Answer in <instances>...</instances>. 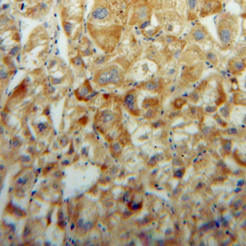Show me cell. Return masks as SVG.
Instances as JSON below:
<instances>
[{
    "label": "cell",
    "instance_id": "cell-1",
    "mask_svg": "<svg viewBox=\"0 0 246 246\" xmlns=\"http://www.w3.org/2000/svg\"><path fill=\"white\" fill-rule=\"evenodd\" d=\"M235 30V19L230 15H224L223 18L220 20L219 25H217V33L221 43L224 45H229L231 43L234 38Z\"/></svg>",
    "mask_w": 246,
    "mask_h": 246
},
{
    "label": "cell",
    "instance_id": "cell-2",
    "mask_svg": "<svg viewBox=\"0 0 246 246\" xmlns=\"http://www.w3.org/2000/svg\"><path fill=\"white\" fill-rule=\"evenodd\" d=\"M222 9V5L218 0H204L200 15L206 17L218 13Z\"/></svg>",
    "mask_w": 246,
    "mask_h": 246
},
{
    "label": "cell",
    "instance_id": "cell-3",
    "mask_svg": "<svg viewBox=\"0 0 246 246\" xmlns=\"http://www.w3.org/2000/svg\"><path fill=\"white\" fill-rule=\"evenodd\" d=\"M109 9L107 6L97 5L91 12V18L96 21H104L109 15Z\"/></svg>",
    "mask_w": 246,
    "mask_h": 246
},
{
    "label": "cell",
    "instance_id": "cell-4",
    "mask_svg": "<svg viewBox=\"0 0 246 246\" xmlns=\"http://www.w3.org/2000/svg\"><path fill=\"white\" fill-rule=\"evenodd\" d=\"M229 69L234 74H240L246 69V64L238 58H233L229 62Z\"/></svg>",
    "mask_w": 246,
    "mask_h": 246
},
{
    "label": "cell",
    "instance_id": "cell-5",
    "mask_svg": "<svg viewBox=\"0 0 246 246\" xmlns=\"http://www.w3.org/2000/svg\"><path fill=\"white\" fill-rule=\"evenodd\" d=\"M95 82L100 86H105L108 84H110L111 83V76H110L109 69H104L102 71H100L96 75Z\"/></svg>",
    "mask_w": 246,
    "mask_h": 246
},
{
    "label": "cell",
    "instance_id": "cell-6",
    "mask_svg": "<svg viewBox=\"0 0 246 246\" xmlns=\"http://www.w3.org/2000/svg\"><path fill=\"white\" fill-rule=\"evenodd\" d=\"M125 105L127 110L135 116H138L139 110L135 104V97L133 94H128L125 98Z\"/></svg>",
    "mask_w": 246,
    "mask_h": 246
},
{
    "label": "cell",
    "instance_id": "cell-7",
    "mask_svg": "<svg viewBox=\"0 0 246 246\" xmlns=\"http://www.w3.org/2000/svg\"><path fill=\"white\" fill-rule=\"evenodd\" d=\"M91 91H92V89L90 86L89 82H88V81H86L84 85L75 91V94H76V98L79 100H81L84 98L87 95L89 94Z\"/></svg>",
    "mask_w": 246,
    "mask_h": 246
},
{
    "label": "cell",
    "instance_id": "cell-8",
    "mask_svg": "<svg viewBox=\"0 0 246 246\" xmlns=\"http://www.w3.org/2000/svg\"><path fill=\"white\" fill-rule=\"evenodd\" d=\"M135 14H136L138 20L141 21V22L146 20V19L148 18L150 14V9H149L148 6L145 5L140 6L136 10Z\"/></svg>",
    "mask_w": 246,
    "mask_h": 246
},
{
    "label": "cell",
    "instance_id": "cell-9",
    "mask_svg": "<svg viewBox=\"0 0 246 246\" xmlns=\"http://www.w3.org/2000/svg\"><path fill=\"white\" fill-rule=\"evenodd\" d=\"M207 37L206 30L201 27L195 28L192 32V38L197 42H201L204 40Z\"/></svg>",
    "mask_w": 246,
    "mask_h": 246
},
{
    "label": "cell",
    "instance_id": "cell-10",
    "mask_svg": "<svg viewBox=\"0 0 246 246\" xmlns=\"http://www.w3.org/2000/svg\"><path fill=\"white\" fill-rule=\"evenodd\" d=\"M109 74L111 76V83L117 84L121 80V74L120 69L116 67H110L109 69Z\"/></svg>",
    "mask_w": 246,
    "mask_h": 246
},
{
    "label": "cell",
    "instance_id": "cell-11",
    "mask_svg": "<svg viewBox=\"0 0 246 246\" xmlns=\"http://www.w3.org/2000/svg\"><path fill=\"white\" fill-rule=\"evenodd\" d=\"M235 103L237 105H246V93L242 92H239L235 94L234 98Z\"/></svg>",
    "mask_w": 246,
    "mask_h": 246
},
{
    "label": "cell",
    "instance_id": "cell-12",
    "mask_svg": "<svg viewBox=\"0 0 246 246\" xmlns=\"http://www.w3.org/2000/svg\"><path fill=\"white\" fill-rule=\"evenodd\" d=\"M206 57L208 59V61L210 62L214 65H217L218 64V62H219L217 56L215 54H214V53H212V52H208V53H206Z\"/></svg>",
    "mask_w": 246,
    "mask_h": 246
},
{
    "label": "cell",
    "instance_id": "cell-13",
    "mask_svg": "<svg viewBox=\"0 0 246 246\" xmlns=\"http://www.w3.org/2000/svg\"><path fill=\"white\" fill-rule=\"evenodd\" d=\"M157 103V100H156L155 99L153 98H149V99H145L144 100V102L143 103V107L145 109H148L150 107H152L153 105H155Z\"/></svg>",
    "mask_w": 246,
    "mask_h": 246
},
{
    "label": "cell",
    "instance_id": "cell-14",
    "mask_svg": "<svg viewBox=\"0 0 246 246\" xmlns=\"http://www.w3.org/2000/svg\"><path fill=\"white\" fill-rule=\"evenodd\" d=\"M72 27H73V25H72V24L71 23V22H63V28H64V30H65L66 34L68 36L71 35V31H72Z\"/></svg>",
    "mask_w": 246,
    "mask_h": 246
},
{
    "label": "cell",
    "instance_id": "cell-15",
    "mask_svg": "<svg viewBox=\"0 0 246 246\" xmlns=\"http://www.w3.org/2000/svg\"><path fill=\"white\" fill-rule=\"evenodd\" d=\"M186 103V100H184V99H182V98L176 99L174 102V107H176V108H177V109H180V108H181V107H183Z\"/></svg>",
    "mask_w": 246,
    "mask_h": 246
},
{
    "label": "cell",
    "instance_id": "cell-16",
    "mask_svg": "<svg viewBox=\"0 0 246 246\" xmlns=\"http://www.w3.org/2000/svg\"><path fill=\"white\" fill-rule=\"evenodd\" d=\"M71 62L74 66L80 67V66H82V64H83V60L80 56H77L73 58H72Z\"/></svg>",
    "mask_w": 246,
    "mask_h": 246
},
{
    "label": "cell",
    "instance_id": "cell-17",
    "mask_svg": "<svg viewBox=\"0 0 246 246\" xmlns=\"http://www.w3.org/2000/svg\"><path fill=\"white\" fill-rule=\"evenodd\" d=\"M156 116V112L153 109H149L148 111L145 113L144 116L146 118L150 119V118H153Z\"/></svg>",
    "mask_w": 246,
    "mask_h": 246
},
{
    "label": "cell",
    "instance_id": "cell-18",
    "mask_svg": "<svg viewBox=\"0 0 246 246\" xmlns=\"http://www.w3.org/2000/svg\"><path fill=\"white\" fill-rule=\"evenodd\" d=\"M145 89L149 91H153L157 89V85L153 82H148L145 84Z\"/></svg>",
    "mask_w": 246,
    "mask_h": 246
},
{
    "label": "cell",
    "instance_id": "cell-19",
    "mask_svg": "<svg viewBox=\"0 0 246 246\" xmlns=\"http://www.w3.org/2000/svg\"><path fill=\"white\" fill-rule=\"evenodd\" d=\"M107 56H99V57H98V58L96 59L95 64H97V65H101V64H104L105 62H107Z\"/></svg>",
    "mask_w": 246,
    "mask_h": 246
},
{
    "label": "cell",
    "instance_id": "cell-20",
    "mask_svg": "<svg viewBox=\"0 0 246 246\" xmlns=\"http://www.w3.org/2000/svg\"><path fill=\"white\" fill-rule=\"evenodd\" d=\"M92 227H93V223L91 222H87L85 224H84L82 228L85 233H87V232L90 231L92 229Z\"/></svg>",
    "mask_w": 246,
    "mask_h": 246
},
{
    "label": "cell",
    "instance_id": "cell-21",
    "mask_svg": "<svg viewBox=\"0 0 246 246\" xmlns=\"http://www.w3.org/2000/svg\"><path fill=\"white\" fill-rule=\"evenodd\" d=\"M128 207H129L130 209L133 211H136L140 209V204H137L136 203H134V202H130V203H129Z\"/></svg>",
    "mask_w": 246,
    "mask_h": 246
},
{
    "label": "cell",
    "instance_id": "cell-22",
    "mask_svg": "<svg viewBox=\"0 0 246 246\" xmlns=\"http://www.w3.org/2000/svg\"><path fill=\"white\" fill-rule=\"evenodd\" d=\"M198 0H188V5L191 9H194L197 5Z\"/></svg>",
    "mask_w": 246,
    "mask_h": 246
},
{
    "label": "cell",
    "instance_id": "cell-23",
    "mask_svg": "<svg viewBox=\"0 0 246 246\" xmlns=\"http://www.w3.org/2000/svg\"><path fill=\"white\" fill-rule=\"evenodd\" d=\"M158 161V157H153L152 159L148 162V165L150 167H153L156 165V162Z\"/></svg>",
    "mask_w": 246,
    "mask_h": 246
},
{
    "label": "cell",
    "instance_id": "cell-24",
    "mask_svg": "<svg viewBox=\"0 0 246 246\" xmlns=\"http://www.w3.org/2000/svg\"><path fill=\"white\" fill-rule=\"evenodd\" d=\"M149 25H150V20H145V21H143V22L140 23V27L141 29H143V28H145V27H148Z\"/></svg>",
    "mask_w": 246,
    "mask_h": 246
},
{
    "label": "cell",
    "instance_id": "cell-25",
    "mask_svg": "<svg viewBox=\"0 0 246 246\" xmlns=\"http://www.w3.org/2000/svg\"><path fill=\"white\" fill-rule=\"evenodd\" d=\"M113 147V150H114V152H116L117 154V152H118V153H120L121 147L119 144L115 143L114 145H113V147Z\"/></svg>",
    "mask_w": 246,
    "mask_h": 246
},
{
    "label": "cell",
    "instance_id": "cell-26",
    "mask_svg": "<svg viewBox=\"0 0 246 246\" xmlns=\"http://www.w3.org/2000/svg\"><path fill=\"white\" fill-rule=\"evenodd\" d=\"M132 215H133V211H126L124 212V214H123V218L125 219H128V218H130Z\"/></svg>",
    "mask_w": 246,
    "mask_h": 246
},
{
    "label": "cell",
    "instance_id": "cell-27",
    "mask_svg": "<svg viewBox=\"0 0 246 246\" xmlns=\"http://www.w3.org/2000/svg\"><path fill=\"white\" fill-rule=\"evenodd\" d=\"M183 173L181 170H177L174 173V177L175 178H181L183 176Z\"/></svg>",
    "mask_w": 246,
    "mask_h": 246
},
{
    "label": "cell",
    "instance_id": "cell-28",
    "mask_svg": "<svg viewBox=\"0 0 246 246\" xmlns=\"http://www.w3.org/2000/svg\"><path fill=\"white\" fill-rule=\"evenodd\" d=\"M191 100L192 101H194V102H197L198 100H199V95L197 93H193L191 95Z\"/></svg>",
    "mask_w": 246,
    "mask_h": 246
},
{
    "label": "cell",
    "instance_id": "cell-29",
    "mask_svg": "<svg viewBox=\"0 0 246 246\" xmlns=\"http://www.w3.org/2000/svg\"><path fill=\"white\" fill-rule=\"evenodd\" d=\"M87 121H88V118H87V117L84 116V117H83V118H81L80 120L79 121V122L81 124H82V125H85V124H86Z\"/></svg>",
    "mask_w": 246,
    "mask_h": 246
},
{
    "label": "cell",
    "instance_id": "cell-30",
    "mask_svg": "<svg viewBox=\"0 0 246 246\" xmlns=\"http://www.w3.org/2000/svg\"><path fill=\"white\" fill-rule=\"evenodd\" d=\"M82 54H83V55L84 56H89V55H91V54H92V51H91V50L90 49H86V50H84L83 52H82Z\"/></svg>",
    "mask_w": 246,
    "mask_h": 246
},
{
    "label": "cell",
    "instance_id": "cell-31",
    "mask_svg": "<svg viewBox=\"0 0 246 246\" xmlns=\"http://www.w3.org/2000/svg\"><path fill=\"white\" fill-rule=\"evenodd\" d=\"M84 226V219H80L77 221V227L79 228H82Z\"/></svg>",
    "mask_w": 246,
    "mask_h": 246
},
{
    "label": "cell",
    "instance_id": "cell-32",
    "mask_svg": "<svg viewBox=\"0 0 246 246\" xmlns=\"http://www.w3.org/2000/svg\"><path fill=\"white\" fill-rule=\"evenodd\" d=\"M68 142V140L66 137H63V139L61 140V143L62 144V146H66Z\"/></svg>",
    "mask_w": 246,
    "mask_h": 246
},
{
    "label": "cell",
    "instance_id": "cell-33",
    "mask_svg": "<svg viewBox=\"0 0 246 246\" xmlns=\"http://www.w3.org/2000/svg\"><path fill=\"white\" fill-rule=\"evenodd\" d=\"M162 126H163V124H162L161 121H158V122H156V123L153 124V126L155 128H159V127H161Z\"/></svg>",
    "mask_w": 246,
    "mask_h": 246
},
{
    "label": "cell",
    "instance_id": "cell-34",
    "mask_svg": "<svg viewBox=\"0 0 246 246\" xmlns=\"http://www.w3.org/2000/svg\"><path fill=\"white\" fill-rule=\"evenodd\" d=\"M215 107H212V106H209V107H206V111L207 112H209V113H213V111H215Z\"/></svg>",
    "mask_w": 246,
    "mask_h": 246
},
{
    "label": "cell",
    "instance_id": "cell-35",
    "mask_svg": "<svg viewBox=\"0 0 246 246\" xmlns=\"http://www.w3.org/2000/svg\"><path fill=\"white\" fill-rule=\"evenodd\" d=\"M166 43H173L174 42V38H173L172 37H167L166 38Z\"/></svg>",
    "mask_w": 246,
    "mask_h": 246
},
{
    "label": "cell",
    "instance_id": "cell-36",
    "mask_svg": "<svg viewBox=\"0 0 246 246\" xmlns=\"http://www.w3.org/2000/svg\"><path fill=\"white\" fill-rule=\"evenodd\" d=\"M61 220H63V213L61 211L58 214V221H61Z\"/></svg>",
    "mask_w": 246,
    "mask_h": 246
},
{
    "label": "cell",
    "instance_id": "cell-37",
    "mask_svg": "<svg viewBox=\"0 0 246 246\" xmlns=\"http://www.w3.org/2000/svg\"><path fill=\"white\" fill-rule=\"evenodd\" d=\"M181 199L184 201H187V200L188 199V195H183V196L181 197Z\"/></svg>",
    "mask_w": 246,
    "mask_h": 246
},
{
    "label": "cell",
    "instance_id": "cell-38",
    "mask_svg": "<svg viewBox=\"0 0 246 246\" xmlns=\"http://www.w3.org/2000/svg\"><path fill=\"white\" fill-rule=\"evenodd\" d=\"M73 152V145H71V148H70V149H69L68 154H69V155H71V154H72Z\"/></svg>",
    "mask_w": 246,
    "mask_h": 246
},
{
    "label": "cell",
    "instance_id": "cell-39",
    "mask_svg": "<svg viewBox=\"0 0 246 246\" xmlns=\"http://www.w3.org/2000/svg\"><path fill=\"white\" fill-rule=\"evenodd\" d=\"M117 173V169H113V170L111 171V174L112 175L116 174Z\"/></svg>",
    "mask_w": 246,
    "mask_h": 246
},
{
    "label": "cell",
    "instance_id": "cell-40",
    "mask_svg": "<svg viewBox=\"0 0 246 246\" xmlns=\"http://www.w3.org/2000/svg\"><path fill=\"white\" fill-rule=\"evenodd\" d=\"M62 164H63V165H68V164H69V162L68 161V160H66V161H63Z\"/></svg>",
    "mask_w": 246,
    "mask_h": 246
},
{
    "label": "cell",
    "instance_id": "cell-41",
    "mask_svg": "<svg viewBox=\"0 0 246 246\" xmlns=\"http://www.w3.org/2000/svg\"><path fill=\"white\" fill-rule=\"evenodd\" d=\"M128 196H129V193H125V198H127Z\"/></svg>",
    "mask_w": 246,
    "mask_h": 246
}]
</instances>
